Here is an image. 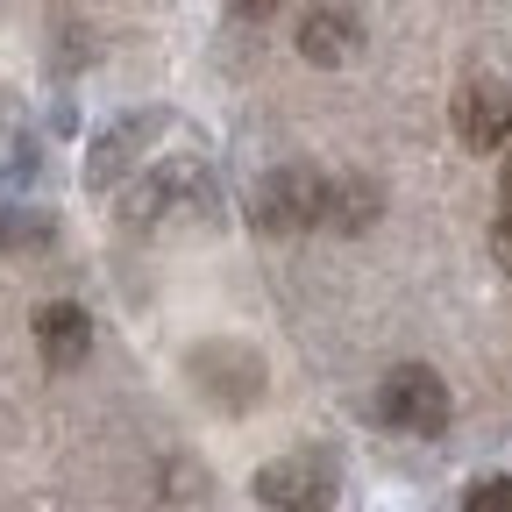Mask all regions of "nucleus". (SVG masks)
Segmentation results:
<instances>
[{
    "label": "nucleus",
    "instance_id": "obj_12",
    "mask_svg": "<svg viewBox=\"0 0 512 512\" xmlns=\"http://www.w3.org/2000/svg\"><path fill=\"white\" fill-rule=\"evenodd\" d=\"M29 242H50V214L15 200V207H0V249H29Z\"/></svg>",
    "mask_w": 512,
    "mask_h": 512
},
{
    "label": "nucleus",
    "instance_id": "obj_5",
    "mask_svg": "<svg viewBox=\"0 0 512 512\" xmlns=\"http://www.w3.org/2000/svg\"><path fill=\"white\" fill-rule=\"evenodd\" d=\"M448 121H456L463 150H505L512 143V86L505 79H470L456 93V107H448Z\"/></svg>",
    "mask_w": 512,
    "mask_h": 512
},
{
    "label": "nucleus",
    "instance_id": "obj_15",
    "mask_svg": "<svg viewBox=\"0 0 512 512\" xmlns=\"http://www.w3.org/2000/svg\"><path fill=\"white\" fill-rule=\"evenodd\" d=\"M235 15H249V22H264V15H278V0H228Z\"/></svg>",
    "mask_w": 512,
    "mask_h": 512
},
{
    "label": "nucleus",
    "instance_id": "obj_14",
    "mask_svg": "<svg viewBox=\"0 0 512 512\" xmlns=\"http://www.w3.org/2000/svg\"><path fill=\"white\" fill-rule=\"evenodd\" d=\"M491 256H498V271L512 278V214H498V228H491Z\"/></svg>",
    "mask_w": 512,
    "mask_h": 512
},
{
    "label": "nucleus",
    "instance_id": "obj_6",
    "mask_svg": "<svg viewBox=\"0 0 512 512\" xmlns=\"http://www.w3.org/2000/svg\"><path fill=\"white\" fill-rule=\"evenodd\" d=\"M171 128V114H157V107H143V114H121L107 136L93 143V157H86V185L93 192H114V178L128 171V164H143V150Z\"/></svg>",
    "mask_w": 512,
    "mask_h": 512
},
{
    "label": "nucleus",
    "instance_id": "obj_13",
    "mask_svg": "<svg viewBox=\"0 0 512 512\" xmlns=\"http://www.w3.org/2000/svg\"><path fill=\"white\" fill-rule=\"evenodd\" d=\"M463 512H512V470H498V477H477V484L463 491Z\"/></svg>",
    "mask_w": 512,
    "mask_h": 512
},
{
    "label": "nucleus",
    "instance_id": "obj_7",
    "mask_svg": "<svg viewBox=\"0 0 512 512\" xmlns=\"http://www.w3.org/2000/svg\"><path fill=\"white\" fill-rule=\"evenodd\" d=\"M86 349H93V313L72 306V299H50V306L36 313V356H43L50 370H79Z\"/></svg>",
    "mask_w": 512,
    "mask_h": 512
},
{
    "label": "nucleus",
    "instance_id": "obj_1",
    "mask_svg": "<svg viewBox=\"0 0 512 512\" xmlns=\"http://www.w3.org/2000/svg\"><path fill=\"white\" fill-rule=\"evenodd\" d=\"M249 491H256V505H271V512H335L342 470H335V456H320V448H292V456L256 470Z\"/></svg>",
    "mask_w": 512,
    "mask_h": 512
},
{
    "label": "nucleus",
    "instance_id": "obj_9",
    "mask_svg": "<svg viewBox=\"0 0 512 512\" xmlns=\"http://www.w3.org/2000/svg\"><path fill=\"white\" fill-rule=\"evenodd\" d=\"M299 57L306 64H349L356 57V15L349 8H306L299 15Z\"/></svg>",
    "mask_w": 512,
    "mask_h": 512
},
{
    "label": "nucleus",
    "instance_id": "obj_11",
    "mask_svg": "<svg viewBox=\"0 0 512 512\" xmlns=\"http://www.w3.org/2000/svg\"><path fill=\"white\" fill-rule=\"evenodd\" d=\"M377 200H384V192H377L370 178H328V221H320V228L356 235V228L377 221Z\"/></svg>",
    "mask_w": 512,
    "mask_h": 512
},
{
    "label": "nucleus",
    "instance_id": "obj_2",
    "mask_svg": "<svg viewBox=\"0 0 512 512\" xmlns=\"http://www.w3.org/2000/svg\"><path fill=\"white\" fill-rule=\"evenodd\" d=\"M249 221L264 235H299V228H320L328 221V178L313 164H278L271 178H256L249 192Z\"/></svg>",
    "mask_w": 512,
    "mask_h": 512
},
{
    "label": "nucleus",
    "instance_id": "obj_8",
    "mask_svg": "<svg viewBox=\"0 0 512 512\" xmlns=\"http://www.w3.org/2000/svg\"><path fill=\"white\" fill-rule=\"evenodd\" d=\"M178 200H200V171H192V164H157V171L121 200V221H128V228H150V221H164Z\"/></svg>",
    "mask_w": 512,
    "mask_h": 512
},
{
    "label": "nucleus",
    "instance_id": "obj_16",
    "mask_svg": "<svg viewBox=\"0 0 512 512\" xmlns=\"http://www.w3.org/2000/svg\"><path fill=\"white\" fill-rule=\"evenodd\" d=\"M498 192H505V214H512V157H505V171H498Z\"/></svg>",
    "mask_w": 512,
    "mask_h": 512
},
{
    "label": "nucleus",
    "instance_id": "obj_10",
    "mask_svg": "<svg viewBox=\"0 0 512 512\" xmlns=\"http://www.w3.org/2000/svg\"><path fill=\"white\" fill-rule=\"evenodd\" d=\"M36 171H43V150H36V128H29L22 100H0V185L22 192Z\"/></svg>",
    "mask_w": 512,
    "mask_h": 512
},
{
    "label": "nucleus",
    "instance_id": "obj_3",
    "mask_svg": "<svg viewBox=\"0 0 512 512\" xmlns=\"http://www.w3.org/2000/svg\"><path fill=\"white\" fill-rule=\"evenodd\" d=\"M448 413H456V399H448V384H441V370H427V363H399V370H384V384H377V420L392 427V434H441L448 427Z\"/></svg>",
    "mask_w": 512,
    "mask_h": 512
},
{
    "label": "nucleus",
    "instance_id": "obj_4",
    "mask_svg": "<svg viewBox=\"0 0 512 512\" xmlns=\"http://www.w3.org/2000/svg\"><path fill=\"white\" fill-rule=\"evenodd\" d=\"M185 370H192V384H200L214 406H228V413H242V406L264 399V363H256V349H242V342H200Z\"/></svg>",
    "mask_w": 512,
    "mask_h": 512
}]
</instances>
